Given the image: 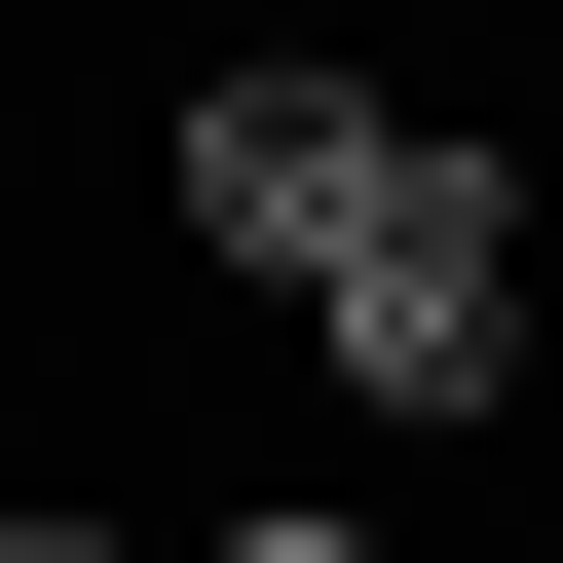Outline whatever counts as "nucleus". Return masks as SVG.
Segmentation results:
<instances>
[{
	"label": "nucleus",
	"instance_id": "7ed1b4c3",
	"mask_svg": "<svg viewBox=\"0 0 563 563\" xmlns=\"http://www.w3.org/2000/svg\"><path fill=\"white\" fill-rule=\"evenodd\" d=\"M188 563H376V526H188Z\"/></svg>",
	"mask_w": 563,
	"mask_h": 563
},
{
	"label": "nucleus",
	"instance_id": "f257e3e1",
	"mask_svg": "<svg viewBox=\"0 0 563 563\" xmlns=\"http://www.w3.org/2000/svg\"><path fill=\"white\" fill-rule=\"evenodd\" d=\"M301 339H339V413H413V451H488V413H526V188H488L451 113H413V151H376V225L301 263Z\"/></svg>",
	"mask_w": 563,
	"mask_h": 563
},
{
	"label": "nucleus",
	"instance_id": "20e7f679",
	"mask_svg": "<svg viewBox=\"0 0 563 563\" xmlns=\"http://www.w3.org/2000/svg\"><path fill=\"white\" fill-rule=\"evenodd\" d=\"M0 563H151V526H0Z\"/></svg>",
	"mask_w": 563,
	"mask_h": 563
},
{
	"label": "nucleus",
	"instance_id": "39448f33",
	"mask_svg": "<svg viewBox=\"0 0 563 563\" xmlns=\"http://www.w3.org/2000/svg\"><path fill=\"white\" fill-rule=\"evenodd\" d=\"M0 526H38V451H0Z\"/></svg>",
	"mask_w": 563,
	"mask_h": 563
},
{
	"label": "nucleus",
	"instance_id": "f03ea898",
	"mask_svg": "<svg viewBox=\"0 0 563 563\" xmlns=\"http://www.w3.org/2000/svg\"><path fill=\"white\" fill-rule=\"evenodd\" d=\"M376 151H413L376 76H301V38H225V76H188V263H225V301H301V263L376 225Z\"/></svg>",
	"mask_w": 563,
	"mask_h": 563
}]
</instances>
